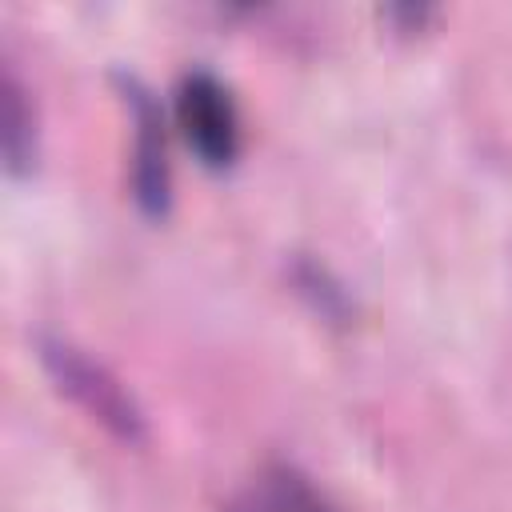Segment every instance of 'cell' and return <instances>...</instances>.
<instances>
[{"instance_id": "obj_1", "label": "cell", "mask_w": 512, "mask_h": 512, "mask_svg": "<svg viewBox=\"0 0 512 512\" xmlns=\"http://www.w3.org/2000/svg\"><path fill=\"white\" fill-rule=\"evenodd\" d=\"M176 120L192 152L212 164L228 168L240 152V116L228 88L208 72H188L176 88Z\"/></svg>"}, {"instance_id": "obj_2", "label": "cell", "mask_w": 512, "mask_h": 512, "mask_svg": "<svg viewBox=\"0 0 512 512\" xmlns=\"http://www.w3.org/2000/svg\"><path fill=\"white\" fill-rule=\"evenodd\" d=\"M40 356H44L52 380L76 404H84L104 428H112L120 440H140L144 436V420H140L136 404L128 400V392L100 364H92L88 356H80L72 344H60V340H44L40 344Z\"/></svg>"}, {"instance_id": "obj_3", "label": "cell", "mask_w": 512, "mask_h": 512, "mask_svg": "<svg viewBox=\"0 0 512 512\" xmlns=\"http://www.w3.org/2000/svg\"><path fill=\"white\" fill-rule=\"evenodd\" d=\"M136 116H140V144H136V200L144 212L160 216L168 204V168H164V140H160V116L144 100V92H132Z\"/></svg>"}, {"instance_id": "obj_4", "label": "cell", "mask_w": 512, "mask_h": 512, "mask_svg": "<svg viewBox=\"0 0 512 512\" xmlns=\"http://www.w3.org/2000/svg\"><path fill=\"white\" fill-rule=\"evenodd\" d=\"M248 512H332L320 492L292 468H268L252 488Z\"/></svg>"}, {"instance_id": "obj_5", "label": "cell", "mask_w": 512, "mask_h": 512, "mask_svg": "<svg viewBox=\"0 0 512 512\" xmlns=\"http://www.w3.org/2000/svg\"><path fill=\"white\" fill-rule=\"evenodd\" d=\"M4 156L12 172H20L32 156V120L24 112V92L12 72L4 76Z\"/></svg>"}]
</instances>
